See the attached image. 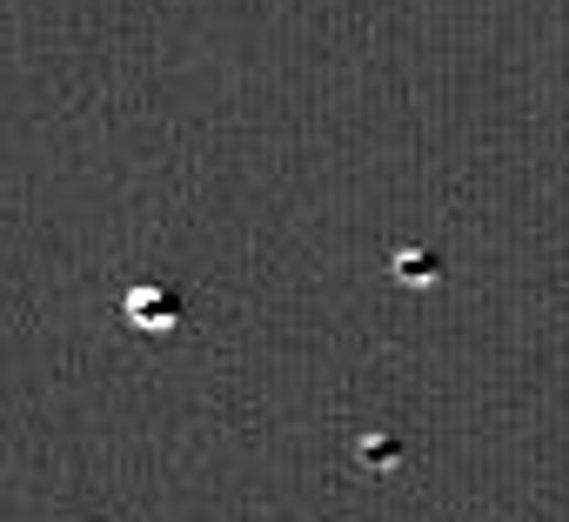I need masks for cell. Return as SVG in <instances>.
I'll return each instance as SVG.
<instances>
[{"label": "cell", "mask_w": 569, "mask_h": 522, "mask_svg": "<svg viewBox=\"0 0 569 522\" xmlns=\"http://www.w3.org/2000/svg\"><path fill=\"white\" fill-rule=\"evenodd\" d=\"M128 322H141V328H168V322H182V302H175V289H161V282H147V289H128Z\"/></svg>", "instance_id": "1"}, {"label": "cell", "mask_w": 569, "mask_h": 522, "mask_svg": "<svg viewBox=\"0 0 569 522\" xmlns=\"http://www.w3.org/2000/svg\"><path fill=\"white\" fill-rule=\"evenodd\" d=\"M395 269H402V275H429V261H423V248H402Z\"/></svg>", "instance_id": "2"}]
</instances>
